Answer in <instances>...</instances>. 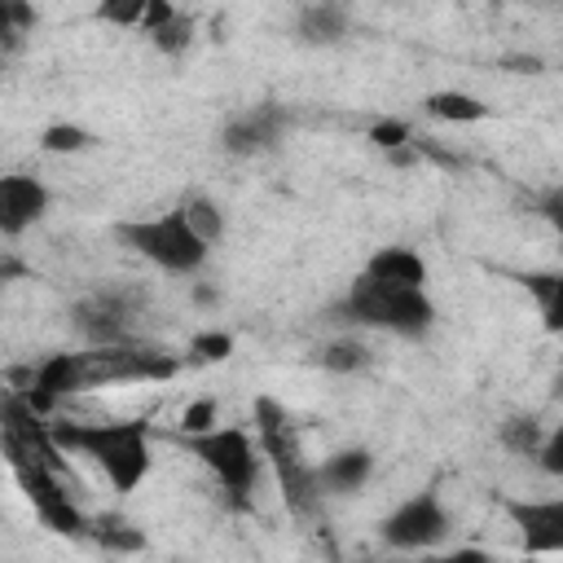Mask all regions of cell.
I'll use <instances>...</instances> for the list:
<instances>
[{
  "instance_id": "obj_1",
  "label": "cell",
  "mask_w": 563,
  "mask_h": 563,
  "mask_svg": "<svg viewBox=\"0 0 563 563\" xmlns=\"http://www.w3.org/2000/svg\"><path fill=\"white\" fill-rule=\"evenodd\" d=\"M48 431L62 453L92 462L114 493H136L154 471V440H150V422L141 418H106V422L62 418L48 422Z\"/></svg>"
},
{
  "instance_id": "obj_2",
  "label": "cell",
  "mask_w": 563,
  "mask_h": 563,
  "mask_svg": "<svg viewBox=\"0 0 563 563\" xmlns=\"http://www.w3.org/2000/svg\"><path fill=\"white\" fill-rule=\"evenodd\" d=\"M251 427L260 435V449H264V462L277 479V493H282V506L295 515V519H317L321 515V484H317V466L308 462L303 453V435H299V422L295 413L277 400V396H255L251 405Z\"/></svg>"
},
{
  "instance_id": "obj_3",
  "label": "cell",
  "mask_w": 563,
  "mask_h": 563,
  "mask_svg": "<svg viewBox=\"0 0 563 563\" xmlns=\"http://www.w3.org/2000/svg\"><path fill=\"white\" fill-rule=\"evenodd\" d=\"M330 317L396 339H427L435 325V299L427 295V286H387L369 273H356L347 290L330 303Z\"/></svg>"
},
{
  "instance_id": "obj_4",
  "label": "cell",
  "mask_w": 563,
  "mask_h": 563,
  "mask_svg": "<svg viewBox=\"0 0 563 563\" xmlns=\"http://www.w3.org/2000/svg\"><path fill=\"white\" fill-rule=\"evenodd\" d=\"M110 233L119 238V246H128L132 255H141L145 264H154L158 273H172V277L198 273L207 264V255H211V246L198 238V229L189 224V216L180 207L158 211V216L119 220Z\"/></svg>"
},
{
  "instance_id": "obj_5",
  "label": "cell",
  "mask_w": 563,
  "mask_h": 563,
  "mask_svg": "<svg viewBox=\"0 0 563 563\" xmlns=\"http://www.w3.org/2000/svg\"><path fill=\"white\" fill-rule=\"evenodd\" d=\"M180 444L211 471V479L220 484V493L233 501V506H251L255 488H260V475H264V449H260V435L255 427H211L202 435H180Z\"/></svg>"
},
{
  "instance_id": "obj_6",
  "label": "cell",
  "mask_w": 563,
  "mask_h": 563,
  "mask_svg": "<svg viewBox=\"0 0 563 563\" xmlns=\"http://www.w3.org/2000/svg\"><path fill=\"white\" fill-rule=\"evenodd\" d=\"M453 532V519H449V506L422 488L405 501H396L383 519H378V541L387 550H435L444 537Z\"/></svg>"
},
{
  "instance_id": "obj_7",
  "label": "cell",
  "mask_w": 563,
  "mask_h": 563,
  "mask_svg": "<svg viewBox=\"0 0 563 563\" xmlns=\"http://www.w3.org/2000/svg\"><path fill=\"white\" fill-rule=\"evenodd\" d=\"M132 317H136V295L128 290H97L70 308V321L88 339V347L132 343Z\"/></svg>"
},
{
  "instance_id": "obj_8",
  "label": "cell",
  "mask_w": 563,
  "mask_h": 563,
  "mask_svg": "<svg viewBox=\"0 0 563 563\" xmlns=\"http://www.w3.org/2000/svg\"><path fill=\"white\" fill-rule=\"evenodd\" d=\"M282 132H286L282 106L260 101V106H246V110H238V114L224 119V128H220V150H224L229 158H260V154H268V150L282 141Z\"/></svg>"
},
{
  "instance_id": "obj_9",
  "label": "cell",
  "mask_w": 563,
  "mask_h": 563,
  "mask_svg": "<svg viewBox=\"0 0 563 563\" xmlns=\"http://www.w3.org/2000/svg\"><path fill=\"white\" fill-rule=\"evenodd\" d=\"M506 519L528 554H563V497H510Z\"/></svg>"
},
{
  "instance_id": "obj_10",
  "label": "cell",
  "mask_w": 563,
  "mask_h": 563,
  "mask_svg": "<svg viewBox=\"0 0 563 563\" xmlns=\"http://www.w3.org/2000/svg\"><path fill=\"white\" fill-rule=\"evenodd\" d=\"M53 207V194L40 176L26 172H9L0 176V233L4 238H22L26 229H35Z\"/></svg>"
},
{
  "instance_id": "obj_11",
  "label": "cell",
  "mask_w": 563,
  "mask_h": 563,
  "mask_svg": "<svg viewBox=\"0 0 563 563\" xmlns=\"http://www.w3.org/2000/svg\"><path fill=\"white\" fill-rule=\"evenodd\" d=\"M369 479H374V453L361 449V444L334 449L330 457L317 462V484H321L325 497H352V493H361Z\"/></svg>"
},
{
  "instance_id": "obj_12",
  "label": "cell",
  "mask_w": 563,
  "mask_h": 563,
  "mask_svg": "<svg viewBox=\"0 0 563 563\" xmlns=\"http://www.w3.org/2000/svg\"><path fill=\"white\" fill-rule=\"evenodd\" d=\"M361 273H369V277H378L387 286H418V290L431 282V268H427V260L413 246H378L365 260Z\"/></svg>"
},
{
  "instance_id": "obj_13",
  "label": "cell",
  "mask_w": 563,
  "mask_h": 563,
  "mask_svg": "<svg viewBox=\"0 0 563 563\" xmlns=\"http://www.w3.org/2000/svg\"><path fill=\"white\" fill-rule=\"evenodd\" d=\"M97 22L119 31H154L176 13V0H97Z\"/></svg>"
},
{
  "instance_id": "obj_14",
  "label": "cell",
  "mask_w": 563,
  "mask_h": 563,
  "mask_svg": "<svg viewBox=\"0 0 563 563\" xmlns=\"http://www.w3.org/2000/svg\"><path fill=\"white\" fill-rule=\"evenodd\" d=\"M347 22L352 18H347V9L339 0H308L299 9V18H295V35L303 44H312V48H330V44H339L347 35Z\"/></svg>"
},
{
  "instance_id": "obj_15",
  "label": "cell",
  "mask_w": 563,
  "mask_h": 563,
  "mask_svg": "<svg viewBox=\"0 0 563 563\" xmlns=\"http://www.w3.org/2000/svg\"><path fill=\"white\" fill-rule=\"evenodd\" d=\"M422 110H427V119H435V123H484V119H488L484 97L462 92V88H440V92H427Z\"/></svg>"
},
{
  "instance_id": "obj_16",
  "label": "cell",
  "mask_w": 563,
  "mask_h": 563,
  "mask_svg": "<svg viewBox=\"0 0 563 563\" xmlns=\"http://www.w3.org/2000/svg\"><path fill=\"white\" fill-rule=\"evenodd\" d=\"M317 365L325 374H339V378H352V374H365L374 365V352L365 339L356 334H343V339H330L321 352H317Z\"/></svg>"
},
{
  "instance_id": "obj_17",
  "label": "cell",
  "mask_w": 563,
  "mask_h": 563,
  "mask_svg": "<svg viewBox=\"0 0 563 563\" xmlns=\"http://www.w3.org/2000/svg\"><path fill=\"white\" fill-rule=\"evenodd\" d=\"M523 290L532 295L545 334H563V273H528Z\"/></svg>"
},
{
  "instance_id": "obj_18",
  "label": "cell",
  "mask_w": 563,
  "mask_h": 563,
  "mask_svg": "<svg viewBox=\"0 0 563 563\" xmlns=\"http://www.w3.org/2000/svg\"><path fill=\"white\" fill-rule=\"evenodd\" d=\"M88 541H92L97 550H110V554H136V550H145V532L132 528V523L119 519V515H97V519L88 523Z\"/></svg>"
},
{
  "instance_id": "obj_19",
  "label": "cell",
  "mask_w": 563,
  "mask_h": 563,
  "mask_svg": "<svg viewBox=\"0 0 563 563\" xmlns=\"http://www.w3.org/2000/svg\"><path fill=\"white\" fill-rule=\"evenodd\" d=\"M180 211L189 216V224L198 229V238H202L207 246H220V242H224L229 220H224V207H220L211 194H189V198L180 202Z\"/></svg>"
},
{
  "instance_id": "obj_20",
  "label": "cell",
  "mask_w": 563,
  "mask_h": 563,
  "mask_svg": "<svg viewBox=\"0 0 563 563\" xmlns=\"http://www.w3.org/2000/svg\"><path fill=\"white\" fill-rule=\"evenodd\" d=\"M497 440H501V449H510L515 457H537V449H541V440H545V427H541V418H532V413H510V418L501 422Z\"/></svg>"
},
{
  "instance_id": "obj_21",
  "label": "cell",
  "mask_w": 563,
  "mask_h": 563,
  "mask_svg": "<svg viewBox=\"0 0 563 563\" xmlns=\"http://www.w3.org/2000/svg\"><path fill=\"white\" fill-rule=\"evenodd\" d=\"M150 44H154L163 57H185V53H189V44H194V18L176 9L163 26H154V31H150Z\"/></svg>"
},
{
  "instance_id": "obj_22",
  "label": "cell",
  "mask_w": 563,
  "mask_h": 563,
  "mask_svg": "<svg viewBox=\"0 0 563 563\" xmlns=\"http://www.w3.org/2000/svg\"><path fill=\"white\" fill-rule=\"evenodd\" d=\"M92 145H97V136L84 123H48L40 132V150L44 154H84Z\"/></svg>"
},
{
  "instance_id": "obj_23",
  "label": "cell",
  "mask_w": 563,
  "mask_h": 563,
  "mask_svg": "<svg viewBox=\"0 0 563 563\" xmlns=\"http://www.w3.org/2000/svg\"><path fill=\"white\" fill-rule=\"evenodd\" d=\"M26 31H35V9L26 0H0V35L9 53L26 40Z\"/></svg>"
},
{
  "instance_id": "obj_24",
  "label": "cell",
  "mask_w": 563,
  "mask_h": 563,
  "mask_svg": "<svg viewBox=\"0 0 563 563\" xmlns=\"http://www.w3.org/2000/svg\"><path fill=\"white\" fill-rule=\"evenodd\" d=\"M180 435H202V431H211V427H220V400L216 396H198V400H189L185 409H180Z\"/></svg>"
},
{
  "instance_id": "obj_25",
  "label": "cell",
  "mask_w": 563,
  "mask_h": 563,
  "mask_svg": "<svg viewBox=\"0 0 563 563\" xmlns=\"http://www.w3.org/2000/svg\"><path fill=\"white\" fill-rule=\"evenodd\" d=\"M369 141H374L383 154H391V150H405V145L413 141V128H409L405 119H378V123L369 128Z\"/></svg>"
},
{
  "instance_id": "obj_26",
  "label": "cell",
  "mask_w": 563,
  "mask_h": 563,
  "mask_svg": "<svg viewBox=\"0 0 563 563\" xmlns=\"http://www.w3.org/2000/svg\"><path fill=\"white\" fill-rule=\"evenodd\" d=\"M532 462L541 466V475L563 479V422L545 431V440H541V449H537V457H532Z\"/></svg>"
},
{
  "instance_id": "obj_27",
  "label": "cell",
  "mask_w": 563,
  "mask_h": 563,
  "mask_svg": "<svg viewBox=\"0 0 563 563\" xmlns=\"http://www.w3.org/2000/svg\"><path fill=\"white\" fill-rule=\"evenodd\" d=\"M189 352H194V361H224V356L233 352V334H224V330H202V334L189 339Z\"/></svg>"
},
{
  "instance_id": "obj_28",
  "label": "cell",
  "mask_w": 563,
  "mask_h": 563,
  "mask_svg": "<svg viewBox=\"0 0 563 563\" xmlns=\"http://www.w3.org/2000/svg\"><path fill=\"white\" fill-rule=\"evenodd\" d=\"M541 216H545L550 229L563 238V185H554L550 194H541Z\"/></svg>"
}]
</instances>
